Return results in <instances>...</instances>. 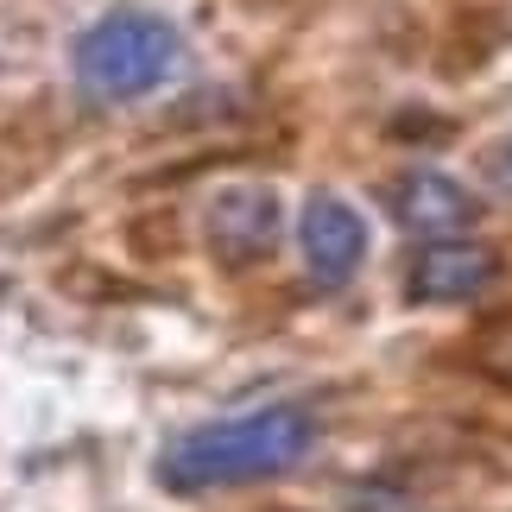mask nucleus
Instances as JSON below:
<instances>
[{"mask_svg": "<svg viewBox=\"0 0 512 512\" xmlns=\"http://www.w3.org/2000/svg\"><path fill=\"white\" fill-rule=\"evenodd\" d=\"M310 449H317V418L304 405H260L247 418H222V424L177 437L159 462V487H171V494H215V487L279 481Z\"/></svg>", "mask_w": 512, "mask_h": 512, "instance_id": "nucleus-1", "label": "nucleus"}, {"mask_svg": "<svg viewBox=\"0 0 512 512\" xmlns=\"http://www.w3.org/2000/svg\"><path fill=\"white\" fill-rule=\"evenodd\" d=\"M184 57H190L184 32H177L165 13L114 7L76 38L70 70H76V83H83V95H95V102H140V95L165 89L171 76L184 70Z\"/></svg>", "mask_w": 512, "mask_h": 512, "instance_id": "nucleus-2", "label": "nucleus"}, {"mask_svg": "<svg viewBox=\"0 0 512 512\" xmlns=\"http://www.w3.org/2000/svg\"><path fill=\"white\" fill-rule=\"evenodd\" d=\"M279 228H285V203L272 184H222L203 209V234H209V253L222 266H253L279 247Z\"/></svg>", "mask_w": 512, "mask_h": 512, "instance_id": "nucleus-3", "label": "nucleus"}, {"mask_svg": "<svg viewBox=\"0 0 512 512\" xmlns=\"http://www.w3.org/2000/svg\"><path fill=\"white\" fill-rule=\"evenodd\" d=\"M298 247H304V272L323 291H342L367 260V222L361 209L336 190H317L298 215Z\"/></svg>", "mask_w": 512, "mask_h": 512, "instance_id": "nucleus-4", "label": "nucleus"}, {"mask_svg": "<svg viewBox=\"0 0 512 512\" xmlns=\"http://www.w3.org/2000/svg\"><path fill=\"white\" fill-rule=\"evenodd\" d=\"M494 279H500V253L494 247L468 241V234H443V241H424L411 253L405 298L411 304H468Z\"/></svg>", "mask_w": 512, "mask_h": 512, "instance_id": "nucleus-5", "label": "nucleus"}, {"mask_svg": "<svg viewBox=\"0 0 512 512\" xmlns=\"http://www.w3.org/2000/svg\"><path fill=\"white\" fill-rule=\"evenodd\" d=\"M392 203V222L405 234H418V241H443V234H468L481 222V203L475 190L456 184L449 171H405L399 184L386 190Z\"/></svg>", "mask_w": 512, "mask_h": 512, "instance_id": "nucleus-6", "label": "nucleus"}, {"mask_svg": "<svg viewBox=\"0 0 512 512\" xmlns=\"http://www.w3.org/2000/svg\"><path fill=\"white\" fill-rule=\"evenodd\" d=\"M342 512H424L405 487H386V481H367V487H348Z\"/></svg>", "mask_w": 512, "mask_h": 512, "instance_id": "nucleus-7", "label": "nucleus"}, {"mask_svg": "<svg viewBox=\"0 0 512 512\" xmlns=\"http://www.w3.org/2000/svg\"><path fill=\"white\" fill-rule=\"evenodd\" d=\"M481 171H487V184H494V190H506V196H512V140H494V146H487Z\"/></svg>", "mask_w": 512, "mask_h": 512, "instance_id": "nucleus-8", "label": "nucleus"}]
</instances>
